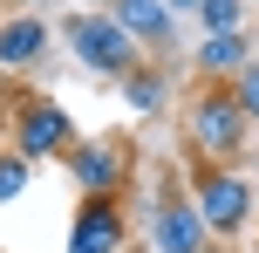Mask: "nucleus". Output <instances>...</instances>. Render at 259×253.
<instances>
[{
  "mask_svg": "<svg viewBox=\"0 0 259 253\" xmlns=\"http://www.w3.org/2000/svg\"><path fill=\"white\" fill-rule=\"evenodd\" d=\"M184 130H191V151L198 164H239L252 151V117L239 110L232 82H205L184 110Z\"/></svg>",
  "mask_w": 259,
  "mask_h": 253,
  "instance_id": "1",
  "label": "nucleus"
},
{
  "mask_svg": "<svg viewBox=\"0 0 259 253\" xmlns=\"http://www.w3.org/2000/svg\"><path fill=\"white\" fill-rule=\"evenodd\" d=\"M252 199L259 192H252V178L239 171V164H198L191 171V205H198V219H205V233L225 240V246L252 226Z\"/></svg>",
  "mask_w": 259,
  "mask_h": 253,
  "instance_id": "2",
  "label": "nucleus"
},
{
  "mask_svg": "<svg viewBox=\"0 0 259 253\" xmlns=\"http://www.w3.org/2000/svg\"><path fill=\"white\" fill-rule=\"evenodd\" d=\"M62 41H68V55H75L82 68H96V76H109V82H123L130 68L143 62V48L123 34L116 21H109L103 7H82V14H68V21H62Z\"/></svg>",
  "mask_w": 259,
  "mask_h": 253,
  "instance_id": "3",
  "label": "nucleus"
},
{
  "mask_svg": "<svg viewBox=\"0 0 259 253\" xmlns=\"http://www.w3.org/2000/svg\"><path fill=\"white\" fill-rule=\"evenodd\" d=\"M7 144L21 151L27 164L41 158H62L68 144H75V117H68L55 96H21V103L7 110Z\"/></svg>",
  "mask_w": 259,
  "mask_h": 253,
  "instance_id": "4",
  "label": "nucleus"
},
{
  "mask_svg": "<svg viewBox=\"0 0 259 253\" xmlns=\"http://www.w3.org/2000/svg\"><path fill=\"white\" fill-rule=\"evenodd\" d=\"M68 178H75V192L89 199V192H116L130 185V171H137V144H123V137H75V144L62 151Z\"/></svg>",
  "mask_w": 259,
  "mask_h": 253,
  "instance_id": "5",
  "label": "nucleus"
},
{
  "mask_svg": "<svg viewBox=\"0 0 259 253\" xmlns=\"http://www.w3.org/2000/svg\"><path fill=\"white\" fill-rule=\"evenodd\" d=\"M123 246H130V212H123V199H109V192L75 199V219H68V246H62V253H123Z\"/></svg>",
  "mask_w": 259,
  "mask_h": 253,
  "instance_id": "6",
  "label": "nucleus"
},
{
  "mask_svg": "<svg viewBox=\"0 0 259 253\" xmlns=\"http://www.w3.org/2000/svg\"><path fill=\"white\" fill-rule=\"evenodd\" d=\"M103 14L137 41L143 55H164L170 62V48H178V14H170L164 0H103Z\"/></svg>",
  "mask_w": 259,
  "mask_h": 253,
  "instance_id": "7",
  "label": "nucleus"
},
{
  "mask_svg": "<svg viewBox=\"0 0 259 253\" xmlns=\"http://www.w3.org/2000/svg\"><path fill=\"white\" fill-rule=\"evenodd\" d=\"M150 246L157 253H205L211 246L205 219H198V205L184 199V192H164V199L150 205Z\"/></svg>",
  "mask_w": 259,
  "mask_h": 253,
  "instance_id": "8",
  "label": "nucleus"
},
{
  "mask_svg": "<svg viewBox=\"0 0 259 253\" xmlns=\"http://www.w3.org/2000/svg\"><path fill=\"white\" fill-rule=\"evenodd\" d=\"M55 48V27L48 14H0V76H21V68H41Z\"/></svg>",
  "mask_w": 259,
  "mask_h": 253,
  "instance_id": "9",
  "label": "nucleus"
},
{
  "mask_svg": "<svg viewBox=\"0 0 259 253\" xmlns=\"http://www.w3.org/2000/svg\"><path fill=\"white\" fill-rule=\"evenodd\" d=\"M246 62H252V34L246 27H232V34H198V48H191V68L205 82H232Z\"/></svg>",
  "mask_w": 259,
  "mask_h": 253,
  "instance_id": "10",
  "label": "nucleus"
},
{
  "mask_svg": "<svg viewBox=\"0 0 259 253\" xmlns=\"http://www.w3.org/2000/svg\"><path fill=\"white\" fill-rule=\"evenodd\" d=\"M123 103H130V117H157L170 103V62H137L123 76Z\"/></svg>",
  "mask_w": 259,
  "mask_h": 253,
  "instance_id": "11",
  "label": "nucleus"
},
{
  "mask_svg": "<svg viewBox=\"0 0 259 253\" xmlns=\"http://www.w3.org/2000/svg\"><path fill=\"white\" fill-rule=\"evenodd\" d=\"M27 185H34V164L21 158V151H0V205H14V199H27Z\"/></svg>",
  "mask_w": 259,
  "mask_h": 253,
  "instance_id": "12",
  "label": "nucleus"
},
{
  "mask_svg": "<svg viewBox=\"0 0 259 253\" xmlns=\"http://www.w3.org/2000/svg\"><path fill=\"white\" fill-rule=\"evenodd\" d=\"M198 27H205V34H232V27H246V0H198Z\"/></svg>",
  "mask_w": 259,
  "mask_h": 253,
  "instance_id": "13",
  "label": "nucleus"
},
{
  "mask_svg": "<svg viewBox=\"0 0 259 253\" xmlns=\"http://www.w3.org/2000/svg\"><path fill=\"white\" fill-rule=\"evenodd\" d=\"M232 96H239V110H246V117L259 123V55H252L246 68H239V76H232Z\"/></svg>",
  "mask_w": 259,
  "mask_h": 253,
  "instance_id": "14",
  "label": "nucleus"
},
{
  "mask_svg": "<svg viewBox=\"0 0 259 253\" xmlns=\"http://www.w3.org/2000/svg\"><path fill=\"white\" fill-rule=\"evenodd\" d=\"M164 7H170V14H198V0H164Z\"/></svg>",
  "mask_w": 259,
  "mask_h": 253,
  "instance_id": "15",
  "label": "nucleus"
},
{
  "mask_svg": "<svg viewBox=\"0 0 259 253\" xmlns=\"http://www.w3.org/2000/svg\"><path fill=\"white\" fill-rule=\"evenodd\" d=\"M48 7H68V0H34V14H48Z\"/></svg>",
  "mask_w": 259,
  "mask_h": 253,
  "instance_id": "16",
  "label": "nucleus"
},
{
  "mask_svg": "<svg viewBox=\"0 0 259 253\" xmlns=\"http://www.w3.org/2000/svg\"><path fill=\"white\" fill-rule=\"evenodd\" d=\"M205 253H232V246H225V240H211V246H205Z\"/></svg>",
  "mask_w": 259,
  "mask_h": 253,
  "instance_id": "17",
  "label": "nucleus"
}]
</instances>
